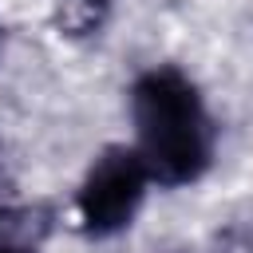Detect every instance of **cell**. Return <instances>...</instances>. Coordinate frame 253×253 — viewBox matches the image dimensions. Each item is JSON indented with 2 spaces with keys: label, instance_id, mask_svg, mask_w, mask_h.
I'll return each mask as SVG.
<instances>
[{
  "label": "cell",
  "instance_id": "cell-1",
  "mask_svg": "<svg viewBox=\"0 0 253 253\" xmlns=\"http://www.w3.org/2000/svg\"><path fill=\"white\" fill-rule=\"evenodd\" d=\"M130 115L146 174L162 186L202 178L213 158V126L198 87L178 67H150L130 87Z\"/></svg>",
  "mask_w": 253,
  "mask_h": 253
},
{
  "label": "cell",
  "instance_id": "cell-2",
  "mask_svg": "<svg viewBox=\"0 0 253 253\" xmlns=\"http://www.w3.org/2000/svg\"><path fill=\"white\" fill-rule=\"evenodd\" d=\"M146 182H150V174L130 146H107L91 162V170L79 186V198H75V213H79L83 233L111 237V233L126 229L142 206Z\"/></svg>",
  "mask_w": 253,
  "mask_h": 253
},
{
  "label": "cell",
  "instance_id": "cell-3",
  "mask_svg": "<svg viewBox=\"0 0 253 253\" xmlns=\"http://www.w3.org/2000/svg\"><path fill=\"white\" fill-rule=\"evenodd\" d=\"M51 12H55V28L63 36L83 40V36H95L107 24L111 0H51Z\"/></svg>",
  "mask_w": 253,
  "mask_h": 253
},
{
  "label": "cell",
  "instance_id": "cell-4",
  "mask_svg": "<svg viewBox=\"0 0 253 253\" xmlns=\"http://www.w3.org/2000/svg\"><path fill=\"white\" fill-rule=\"evenodd\" d=\"M40 229L28 225V217H4L0 221V253H36Z\"/></svg>",
  "mask_w": 253,
  "mask_h": 253
}]
</instances>
